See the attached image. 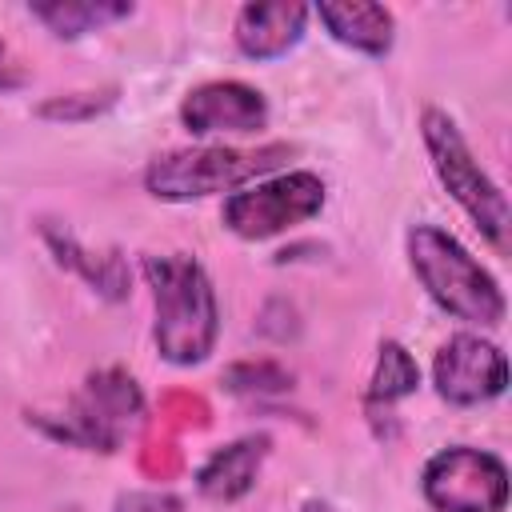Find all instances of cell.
<instances>
[{
    "label": "cell",
    "mask_w": 512,
    "mask_h": 512,
    "mask_svg": "<svg viewBox=\"0 0 512 512\" xmlns=\"http://www.w3.org/2000/svg\"><path fill=\"white\" fill-rule=\"evenodd\" d=\"M116 512H184V500L172 492H124Z\"/></svg>",
    "instance_id": "ac0fdd59"
},
{
    "label": "cell",
    "mask_w": 512,
    "mask_h": 512,
    "mask_svg": "<svg viewBox=\"0 0 512 512\" xmlns=\"http://www.w3.org/2000/svg\"><path fill=\"white\" fill-rule=\"evenodd\" d=\"M32 20H40L56 40H80L108 24H120L136 12L128 0H36L28 4Z\"/></svg>",
    "instance_id": "5bb4252c"
},
{
    "label": "cell",
    "mask_w": 512,
    "mask_h": 512,
    "mask_svg": "<svg viewBox=\"0 0 512 512\" xmlns=\"http://www.w3.org/2000/svg\"><path fill=\"white\" fill-rule=\"evenodd\" d=\"M312 8L300 0H264V4H240L232 20V44L240 56L264 64L292 52L308 32Z\"/></svg>",
    "instance_id": "30bf717a"
},
{
    "label": "cell",
    "mask_w": 512,
    "mask_h": 512,
    "mask_svg": "<svg viewBox=\"0 0 512 512\" xmlns=\"http://www.w3.org/2000/svg\"><path fill=\"white\" fill-rule=\"evenodd\" d=\"M272 452L268 432H248L224 448H216L200 468H196V492L212 504H236L256 488V476Z\"/></svg>",
    "instance_id": "8fae6325"
},
{
    "label": "cell",
    "mask_w": 512,
    "mask_h": 512,
    "mask_svg": "<svg viewBox=\"0 0 512 512\" xmlns=\"http://www.w3.org/2000/svg\"><path fill=\"white\" fill-rule=\"evenodd\" d=\"M144 420V392L124 368H96L64 412H28V424L80 452H120L128 432Z\"/></svg>",
    "instance_id": "5b68a950"
},
{
    "label": "cell",
    "mask_w": 512,
    "mask_h": 512,
    "mask_svg": "<svg viewBox=\"0 0 512 512\" xmlns=\"http://www.w3.org/2000/svg\"><path fill=\"white\" fill-rule=\"evenodd\" d=\"M140 276L152 292V344L172 368H196L216 352L220 300L192 252H144Z\"/></svg>",
    "instance_id": "6da1fadb"
},
{
    "label": "cell",
    "mask_w": 512,
    "mask_h": 512,
    "mask_svg": "<svg viewBox=\"0 0 512 512\" xmlns=\"http://www.w3.org/2000/svg\"><path fill=\"white\" fill-rule=\"evenodd\" d=\"M296 156L292 144H260V148H232V144H196L172 148L148 160L144 192L164 204H192L204 196H232L236 188L280 172Z\"/></svg>",
    "instance_id": "3957f363"
},
{
    "label": "cell",
    "mask_w": 512,
    "mask_h": 512,
    "mask_svg": "<svg viewBox=\"0 0 512 512\" xmlns=\"http://www.w3.org/2000/svg\"><path fill=\"white\" fill-rule=\"evenodd\" d=\"M40 236H44V244L52 248V256L64 264V268H72L88 288H96L104 300H124L132 288V272H128V264H124V256L116 252V248H108V252H92L88 244H80L68 228H60V224H44L40 228Z\"/></svg>",
    "instance_id": "4fadbf2b"
},
{
    "label": "cell",
    "mask_w": 512,
    "mask_h": 512,
    "mask_svg": "<svg viewBox=\"0 0 512 512\" xmlns=\"http://www.w3.org/2000/svg\"><path fill=\"white\" fill-rule=\"evenodd\" d=\"M420 492L432 512H504L508 464L476 444H448L420 468Z\"/></svg>",
    "instance_id": "52a82bcc"
},
{
    "label": "cell",
    "mask_w": 512,
    "mask_h": 512,
    "mask_svg": "<svg viewBox=\"0 0 512 512\" xmlns=\"http://www.w3.org/2000/svg\"><path fill=\"white\" fill-rule=\"evenodd\" d=\"M420 140H424V152H428V164H432L440 188L464 208V216L480 228V236L496 252H508V240H512V208H508V196L484 172V164L468 148L460 124L440 104H424L420 108Z\"/></svg>",
    "instance_id": "277c9868"
},
{
    "label": "cell",
    "mask_w": 512,
    "mask_h": 512,
    "mask_svg": "<svg viewBox=\"0 0 512 512\" xmlns=\"http://www.w3.org/2000/svg\"><path fill=\"white\" fill-rule=\"evenodd\" d=\"M432 388L444 404L452 408H476L508 388V360L500 344L476 336V332H456L436 348L432 360Z\"/></svg>",
    "instance_id": "ba28073f"
},
{
    "label": "cell",
    "mask_w": 512,
    "mask_h": 512,
    "mask_svg": "<svg viewBox=\"0 0 512 512\" xmlns=\"http://www.w3.org/2000/svg\"><path fill=\"white\" fill-rule=\"evenodd\" d=\"M416 388H420V364H416V356H412L400 340H384L380 352H376L368 388H364V412H368L372 420H376L380 412L388 416L392 404L408 400Z\"/></svg>",
    "instance_id": "9a60e30c"
},
{
    "label": "cell",
    "mask_w": 512,
    "mask_h": 512,
    "mask_svg": "<svg viewBox=\"0 0 512 512\" xmlns=\"http://www.w3.org/2000/svg\"><path fill=\"white\" fill-rule=\"evenodd\" d=\"M328 188L316 172L292 168V172H272L264 180H252L224 196L220 220L232 236L240 240H272L280 232H292L324 212Z\"/></svg>",
    "instance_id": "8992f818"
},
{
    "label": "cell",
    "mask_w": 512,
    "mask_h": 512,
    "mask_svg": "<svg viewBox=\"0 0 512 512\" xmlns=\"http://www.w3.org/2000/svg\"><path fill=\"white\" fill-rule=\"evenodd\" d=\"M120 88H96V92H68V96H48L36 104L40 120H60V124H80V120H96L108 108H116Z\"/></svg>",
    "instance_id": "2e32d148"
},
{
    "label": "cell",
    "mask_w": 512,
    "mask_h": 512,
    "mask_svg": "<svg viewBox=\"0 0 512 512\" xmlns=\"http://www.w3.org/2000/svg\"><path fill=\"white\" fill-rule=\"evenodd\" d=\"M408 268L428 292V300L452 320L496 328L508 312L500 280L440 224H412L404 236Z\"/></svg>",
    "instance_id": "7a4b0ae2"
},
{
    "label": "cell",
    "mask_w": 512,
    "mask_h": 512,
    "mask_svg": "<svg viewBox=\"0 0 512 512\" xmlns=\"http://www.w3.org/2000/svg\"><path fill=\"white\" fill-rule=\"evenodd\" d=\"M28 80V72H24V64L12 56V48H8V40L0 36V92H12V88H20Z\"/></svg>",
    "instance_id": "d6986e66"
},
{
    "label": "cell",
    "mask_w": 512,
    "mask_h": 512,
    "mask_svg": "<svg viewBox=\"0 0 512 512\" xmlns=\"http://www.w3.org/2000/svg\"><path fill=\"white\" fill-rule=\"evenodd\" d=\"M312 16L320 20V28L336 44H344V48H352L360 56L384 60L392 52V44H396V16L384 4H372V0H320L312 8Z\"/></svg>",
    "instance_id": "7c38bea8"
},
{
    "label": "cell",
    "mask_w": 512,
    "mask_h": 512,
    "mask_svg": "<svg viewBox=\"0 0 512 512\" xmlns=\"http://www.w3.org/2000/svg\"><path fill=\"white\" fill-rule=\"evenodd\" d=\"M180 124L192 136H252L268 128V96L244 80H204L180 100Z\"/></svg>",
    "instance_id": "9c48e42d"
},
{
    "label": "cell",
    "mask_w": 512,
    "mask_h": 512,
    "mask_svg": "<svg viewBox=\"0 0 512 512\" xmlns=\"http://www.w3.org/2000/svg\"><path fill=\"white\" fill-rule=\"evenodd\" d=\"M220 380L236 396H268V392H288L292 388V372L280 368L276 360H240V364L224 368Z\"/></svg>",
    "instance_id": "e0dca14e"
}]
</instances>
